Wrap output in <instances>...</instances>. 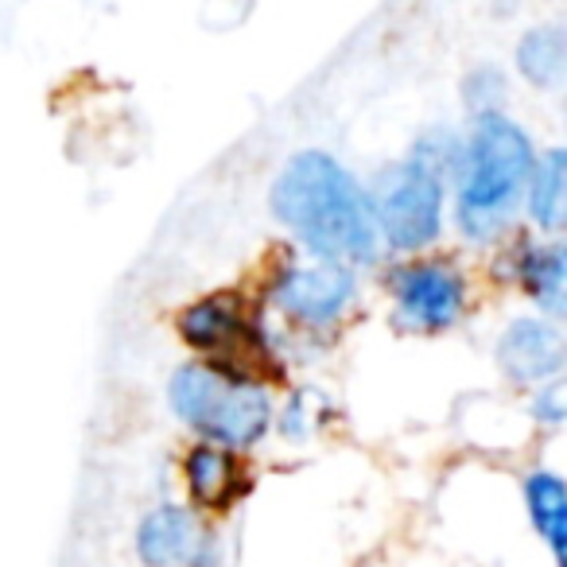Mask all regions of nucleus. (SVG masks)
Instances as JSON below:
<instances>
[{"label": "nucleus", "instance_id": "1", "mask_svg": "<svg viewBox=\"0 0 567 567\" xmlns=\"http://www.w3.org/2000/svg\"><path fill=\"white\" fill-rule=\"evenodd\" d=\"M272 214L319 260L370 265L378 257L373 198L331 152H300L272 183Z\"/></svg>", "mask_w": 567, "mask_h": 567}, {"label": "nucleus", "instance_id": "2", "mask_svg": "<svg viewBox=\"0 0 567 567\" xmlns=\"http://www.w3.org/2000/svg\"><path fill=\"white\" fill-rule=\"evenodd\" d=\"M536 164L528 133L505 113H478L474 128L458 144L455 190H458V229L471 241H494L505 234L525 203V183Z\"/></svg>", "mask_w": 567, "mask_h": 567}, {"label": "nucleus", "instance_id": "3", "mask_svg": "<svg viewBox=\"0 0 567 567\" xmlns=\"http://www.w3.org/2000/svg\"><path fill=\"white\" fill-rule=\"evenodd\" d=\"M172 412L203 443L249 451L272 427V396L257 378L221 365H183L167 385Z\"/></svg>", "mask_w": 567, "mask_h": 567}, {"label": "nucleus", "instance_id": "4", "mask_svg": "<svg viewBox=\"0 0 567 567\" xmlns=\"http://www.w3.org/2000/svg\"><path fill=\"white\" fill-rule=\"evenodd\" d=\"M455 141L424 136L409 159L393 164L378 179V195H370L373 221H378V237L393 252H420L440 237L447 175L455 172Z\"/></svg>", "mask_w": 567, "mask_h": 567}, {"label": "nucleus", "instance_id": "5", "mask_svg": "<svg viewBox=\"0 0 567 567\" xmlns=\"http://www.w3.org/2000/svg\"><path fill=\"white\" fill-rule=\"evenodd\" d=\"M393 316L401 331L435 334L466 311V276L451 260H404L389 272Z\"/></svg>", "mask_w": 567, "mask_h": 567}, {"label": "nucleus", "instance_id": "6", "mask_svg": "<svg viewBox=\"0 0 567 567\" xmlns=\"http://www.w3.org/2000/svg\"><path fill=\"white\" fill-rule=\"evenodd\" d=\"M354 272H350V265H334V260H296V265H284L272 276L276 311L303 327L339 323L342 311L354 303Z\"/></svg>", "mask_w": 567, "mask_h": 567}, {"label": "nucleus", "instance_id": "7", "mask_svg": "<svg viewBox=\"0 0 567 567\" xmlns=\"http://www.w3.org/2000/svg\"><path fill=\"white\" fill-rule=\"evenodd\" d=\"M497 365L513 385H548L564 370V334L548 319H513L497 339Z\"/></svg>", "mask_w": 567, "mask_h": 567}, {"label": "nucleus", "instance_id": "8", "mask_svg": "<svg viewBox=\"0 0 567 567\" xmlns=\"http://www.w3.org/2000/svg\"><path fill=\"white\" fill-rule=\"evenodd\" d=\"M136 556L144 567H203L210 536L187 505H156L136 528Z\"/></svg>", "mask_w": 567, "mask_h": 567}, {"label": "nucleus", "instance_id": "9", "mask_svg": "<svg viewBox=\"0 0 567 567\" xmlns=\"http://www.w3.org/2000/svg\"><path fill=\"white\" fill-rule=\"evenodd\" d=\"M513 276L525 288L528 300L548 319L564 316L567 300V252L564 245H544V241H520L517 257H513Z\"/></svg>", "mask_w": 567, "mask_h": 567}, {"label": "nucleus", "instance_id": "10", "mask_svg": "<svg viewBox=\"0 0 567 567\" xmlns=\"http://www.w3.org/2000/svg\"><path fill=\"white\" fill-rule=\"evenodd\" d=\"M179 334L187 347L206 350V354H226L249 334V323L234 296H206L179 316Z\"/></svg>", "mask_w": 567, "mask_h": 567}, {"label": "nucleus", "instance_id": "11", "mask_svg": "<svg viewBox=\"0 0 567 567\" xmlns=\"http://www.w3.org/2000/svg\"><path fill=\"white\" fill-rule=\"evenodd\" d=\"M183 474H187L190 502L206 505V509H221V505L234 502L237 489H241V466H237L234 451L214 447V443L190 447L187 463H183Z\"/></svg>", "mask_w": 567, "mask_h": 567}, {"label": "nucleus", "instance_id": "12", "mask_svg": "<svg viewBox=\"0 0 567 567\" xmlns=\"http://www.w3.org/2000/svg\"><path fill=\"white\" fill-rule=\"evenodd\" d=\"M525 509L536 536L548 544L551 559H567V486L556 471H533L525 478Z\"/></svg>", "mask_w": 567, "mask_h": 567}, {"label": "nucleus", "instance_id": "13", "mask_svg": "<svg viewBox=\"0 0 567 567\" xmlns=\"http://www.w3.org/2000/svg\"><path fill=\"white\" fill-rule=\"evenodd\" d=\"M525 206L528 218L536 221V229L556 234L564 226L567 214V156L564 148H551L544 156H536L533 172L525 183Z\"/></svg>", "mask_w": 567, "mask_h": 567}, {"label": "nucleus", "instance_id": "14", "mask_svg": "<svg viewBox=\"0 0 567 567\" xmlns=\"http://www.w3.org/2000/svg\"><path fill=\"white\" fill-rule=\"evenodd\" d=\"M517 71L525 74L533 86L551 90L564 82L567 74V40L556 24L533 28L517 48Z\"/></svg>", "mask_w": 567, "mask_h": 567}, {"label": "nucleus", "instance_id": "15", "mask_svg": "<svg viewBox=\"0 0 567 567\" xmlns=\"http://www.w3.org/2000/svg\"><path fill=\"white\" fill-rule=\"evenodd\" d=\"M319 401L316 389H300V393H292V401L284 404L280 412V432L288 435V440H308L311 427H316L319 412L311 409V404Z\"/></svg>", "mask_w": 567, "mask_h": 567}, {"label": "nucleus", "instance_id": "16", "mask_svg": "<svg viewBox=\"0 0 567 567\" xmlns=\"http://www.w3.org/2000/svg\"><path fill=\"white\" fill-rule=\"evenodd\" d=\"M502 94H505V79L494 66H482V71H474L466 79V105L474 110V117L478 113H497V97Z\"/></svg>", "mask_w": 567, "mask_h": 567}, {"label": "nucleus", "instance_id": "17", "mask_svg": "<svg viewBox=\"0 0 567 567\" xmlns=\"http://www.w3.org/2000/svg\"><path fill=\"white\" fill-rule=\"evenodd\" d=\"M533 416L544 420V424H564V416H567V396H564V385H559V378L536 389V396H533Z\"/></svg>", "mask_w": 567, "mask_h": 567}]
</instances>
